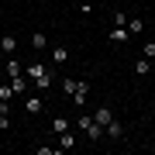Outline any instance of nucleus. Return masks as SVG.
I'll list each match as a JSON object with an SVG mask.
<instances>
[{
	"mask_svg": "<svg viewBox=\"0 0 155 155\" xmlns=\"http://www.w3.org/2000/svg\"><path fill=\"white\" fill-rule=\"evenodd\" d=\"M104 138H110V141H121V138H124V124L110 117V121L104 124Z\"/></svg>",
	"mask_w": 155,
	"mask_h": 155,
	"instance_id": "1",
	"label": "nucleus"
},
{
	"mask_svg": "<svg viewBox=\"0 0 155 155\" xmlns=\"http://www.w3.org/2000/svg\"><path fill=\"white\" fill-rule=\"evenodd\" d=\"M86 97H90V83H86V79H79L76 90H72V104H76V107H83V104H86Z\"/></svg>",
	"mask_w": 155,
	"mask_h": 155,
	"instance_id": "2",
	"label": "nucleus"
},
{
	"mask_svg": "<svg viewBox=\"0 0 155 155\" xmlns=\"http://www.w3.org/2000/svg\"><path fill=\"white\" fill-rule=\"evenodd\" d=\"M41 110H45V100L41 97H28V100H24V114L35 117V114H41Z\"/></svg>",
	"mask_w": 155,
	"mask_h": 155,
	"instance_id": "3",
	"label": "nucleus"
},
{
	"mask_svg": "<svg viewBox=\"0 0 155 155\" xmlns=\"http://www.w3.org/2000/svg\"><path fill=\"white\" fill-rule=\"evenodd\" d=\"M28 83H31V79L24 76V72H17V76H11V90H14V93H24V90H28Z\"/></svg>",
	"mask_w": 155,
	"mask_h": 155,
	"instance_id": "4",
	"label": "nucleus"
},
{
	"mask_svg": "<svg viewBox=\"0 0 155 155\" xmlns=\"http://www.w3.org/2000/svg\"><path fill=\"white\" fill-rule=\"evenodd\" d=\"M69 148H76V134H72V131H62L59 134V152H69Z\"/></svg>",
	"mask_w": 155,
	"mask_h": 155,
	"instance_id": "5",
	"label": "nucleus"
},
{
	"mask_svg": "<svg viewBox=\"0 0 155 155\" xmlns=\"http://www.w3.org/2000/svg\"><path fill=\"white\" fill-rule=\"evenodd\" d=\"M127 38H131V31H127V28H121V24H114V31H110V41H114V45H124Z\"/></svg>",
	"mask_w": 155,
	"mask_h": 155,
	"instance_id": "6",
	"label": "nucleus"
},
{
	"mask_svg": "<svg viewBox=\"0 0 155 155\" xmlns=\"http://www.w3.org/2000/svg\"><path fill=\"white\" fill-rule=\"evenodd\" d=\"M45 72H48V66H45V62H31L24 76H28V79H38V76H45Z\"/></svg>",
	"mask_w": 155,
	"mask_h": 155,
	"instance_id": "7",
	"label": "nucleus"
},
{
	"mask_svg": "<svg viewBox=\"0 0 155 155\" xmlns=\"http://www.w3.org/2000/svg\"><path fill=\"white\" fill-rule=\"evenodd\" d=\"M0 48H4L7 55H14V52H17V38H14V35H4V38H0Z\"/></svg>",
	"mask_w": 155,
	"mask_h": 155,
	"instance_id": "8",
	"label": "nucleus"
},
{
	"mask_svg": "<svg viewBox=\"0 0 155 155\" xmlns=\"http://www.w3.org/2000/svg\"><path fill=\"white\" fill-rule=\"evenodd\" d=\"M110 117H114V114H110V107H97V110H93V121H97L100 127H104L107 121H110Z\"/></svg>",
	"mask_w": 155,
	"mask_h": 155,
	"instance_id": "9",
	"label": "nucleus"
},
{
	"mask_svg": "<svg viewBox=\"0 0 155 155\" xmlns=\"http://www.w3.org/2000/svg\"><path fill=\"white\" fill-rule=\"evenodd\" d=\"M124 28L131 31V35H141V31H145V21H141V17H127V24H124Z\"/></svg>",
	"mask_w": 155,
	"mask_h": 155,
	"instance_id": "10",
	"label": "nucleus"
},
{
	"mask_svg": "<svg viewBox=\"0 0 155 155\" xmlns=\"http://www.w3.org/2000/svg\"><path fill=\"white\" fill-rule=\"evenodd\" d=\"M152 72V59H138L134 62V76H148Z\"/></svg>",
	"mask_w": 155,
	"mask_h": 155,
	"instance_id": "11",
	"label": "nucleus"
},
{
	"mask_svg": "<svg viewBox=\"0 0 155 155\" xmlns=\"http://www.w3.org/2000/svg\"><path fill=\"white\" fill-rule=\"evenodd\" d=\"M83 134H86V138H90V141H100V138H104V127H100V124L93 121V124H90V127H86V131H83Z\"/></svg>",
	"mask_w": 155,
	"mask_h": 155,
	"instance_id": "12",
	"label": "nucleus"
},
{
	"mask_svg": "<svg viewBox=\"0 0 155 155\" xmlns=\"http://www.w3.org/2000/svg\"><path fill=\"white\" fill-rule=\"evenodd\" d=\"M31 83L38 86V90H48L52 83H55V76H52V72H45V76H38V79H31Z\"/></svg>",
	"mask_w": 155,
	"mask_h": 155,
	"instance_id": "13",
	"label": "nucleus"
},
{
	"mask_svg": "<svg viewBox=\"0 0 155 155\" xmlns=\"http://www.w3.org/2000/svg\"><path fill=\"white\" fill-rule=\"evenodd\" d=\"M31 48L35 52H45V48H48V38H45V35H31Z\"/></svg>",
	"mask_w": 155,
	"mask_h": 155,
	"instance_id": "14",
	"label": "nucleus"
},
{
	"mask_svg": "<svg viewBox=\"0 0 155 155\" xmlns=\"http://www.w3.org/2000/svg\"><path fill=\"white\" fill-rule=\"evenodd\" d=\"M52 59H55V62H66V59H69V48H66V45H55V52H52Z\"/></svg>",
	"mask_w": 155,
	"mask_h": 155,
	"instance_id": "15",
	"label": "nucleus"
},
{
	"mask_svg": "<svg viewBox=\"0 0 155 155\" xmlns=\"http://www.w3.org/2000/svg\"><path fill=\"white\" fill-rule=\"evenodd\" d=\"M76 83H79V79H72V76H66V79H62L59 86H62V93H69V97H72V90H76Z\"/></svg>",
	"mask_w": 155,
	"mask_h": 155,
	"instance_id": "16",
	"label": "nucleus"
},
{
	"mask_svg": "<svg viewBox=\"0 0 155 155\" xmlns=\"http://www.w3.org/2000/svg\"><path fill=\"white\" fill-rule=\"evenodd\" d=\"M52 131H55V134L69 131V121H66V117H55V121H52Z\"/></svg>",
	"mask_w": 155,
	"mask_h": 155,
	"instance_id": "17",
	"label": "nucleus"
},
{
	"mask_svg": "<svg viewBox=\"0 0 155 155\" xmlns=\"http://www.w3.org/2000/svg\"><path fill=\"white\" fill-rule=\"evenodd\" d=\"M145 59H152V69H155V41H145Z\"/></svg>",
	"mask_w": 155,
	"mask_h": 155,
	"instance_id": "18",
	"label": "nucleus"
},
{
	"mask_svg": "<svg viewBox=\"0 0 155 155\" xmlns=\"http://www.w3.org/2000/svg\"><path fill=\"white\" fill-rule=\"evenodd\" d=\"M17 72H24V69H21V62L11 59V62H7V76H17Z\"/></svg>",
	"mask_w": 155,
	"mask_h": 155,
	"instance_id": "19",
	"label": "nucleus"
},
{
	"mask_svg": "<svg viewBox=\"0 0 155 155\" xmlns=\"http://www.w3.org/2000/svg\"><path fill=\"white\" fill-rule=\"evenodd\" d=\"M90 124H93V117H86V114H83V117H76V127H79V131H86Z\"/></svg>",
	"mask_w": 155,
	"mask_h": 155,
	"instance_id": "20",
	"label": "nucleus"
},
{
	"mask_svg": "<svg viewBox=\"0 0 155 155\" xmlns=\"http://www.w3.org/2000/svg\"><path fill=\"white\" fill-rule=\"evenodd\" d=\"M114 24H121V28H124V24H127V14H124V11H114Z\"/></svg>",
	"mask_w": 155,
	"mask_h": 155,
	"instance_id": "21",
	"label": "nucleus"
},
{
	"mask_svg": "<svg viewBox=\"0 0 155 155\" xmlns=\"http://www.w3.org/2000/svg\"><path fill=\"white\" fill-rule=\"evenodd\" d=\"M14 97V90H11V83H7V86H0V100H11Z\"/></svg>",
	"mask_w": 155,
	"mask_h": 155,
	"instance_id": "22",
	"label": "nucleus"
},
{
	"mask_svg": "<svg viewBox=\"0 0 155 155\" xmlns=\"http://www.w3.org/2000/svg\"><path fill=\"white\" fill-rule=\"evenodd\" d=\"M4 127H11V114H0V131Z\"/></svg>",
	"mask_w": 155,
	"mask_h": 155,
	"instance_id": "23",
	"label": "nucleus"
},
{
	"mask_svg": "<svg viewBox=\"0 0 155 155\" xmlns=\"http://www.w3.org/2000/svg\"><path fill=\"white\" fill-rule=\"evenodd\" d=\"M0 38H4V35H0Z\"/></svg>",
	"mask_w": 155,
	"mask_h": 155,
	"instance_id": "24",
	"label": "nucleus"
}]
</instances>
